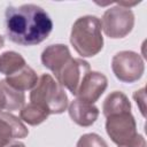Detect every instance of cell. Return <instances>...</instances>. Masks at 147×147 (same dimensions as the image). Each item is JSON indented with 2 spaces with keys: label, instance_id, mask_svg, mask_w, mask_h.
Here are the masks:
<instances>
[{
  "label": "cell",
  "instance_id": "7a4b0ae2",
  "mask_svg": "<svg viewBox=\"0 0 147 147\" xmlns=\"http://www.w3.org/2000/svg\"><path fill=\"white\" fill-rule=\"evenodd\" d=\"M70 42L83 57L99 54L103 47L101 22L96 16L85 15L76 20L70 33Z\"/></svg>",
  "mask_w": 147,
  "mask_h": 147
},
{
  "label": "cell",
  "instance_id": "277c9868",
  "mask_svg": "<svg viewBox=\"0 0 147 147\" xmlns=\"http://www.w3.org/2000/svg\"><path fill=\"white\" fill-rule=\"evenodd\" d=\"M101 28L107 37L119 39L126 37L134 26V14L130 7L117 6L108 8L102 16Z\"/></svg>",
  "mask_w": 147,
  "mask_h": 147
},
{
  "label": "cell",
  "instance_id": "d6986e66",
  "mask_svg": "<svg viewBox=\"0 0 147 147\" xmlns=\"http://www.w3.org/2000/svg\"><path fill=\"white\" fill-rule=\"evenodd\" d=\"M133 99L136 100L137 105H138L139 108H140V111H141L142 116L145 117V116H146V114H145V100H146L145 87H142V88L139 90V91H136L134 94H133Z\"/></svg>",
  "mask_w": 147,
  "mask_h": 147
},
{
  "label": "cell",
  "instance_id": "8992f818",
  "mask_svg": "<svg viewBox=\"0 0 147 147\" xmlns=\"http://www.w3.org/2000/svg\"><path fill=\"white\" fill-rule=\"evenodd\" d=\"M106 118V132L117 146L127 142L138 133L137 123L131 111L111 115Z\"/></svg>",
  "mask_w": 147,
  "mask_h": 147
},
{
  "label": "cell",
  "instance_id": "ffe728a7",
  "mask_svg": "<svg viewBox=\"0 0 147 147\" xmlns=\"http://www.w3.org/2000/svg\"><path fill=\"white\" fill-rule=\"evenodd\" d=\"M3 147H25V145L23 144V142H21V141H18V140H11L10 142H8L6 146H3Z\"/></svg>",
  "mask_w": 147,
  "mask_h": 147
},
{
  "label": "cell",
  "instance_id": "52a82bcc",
  "mask_svg": "<svg viewBox=\"0 0 147 147\" xmlns=\"http://www.w3.org/2000/svg\"><path fill=\"white\" fill-rule=\"evenodd\" d=\"M90 71L91 68L87 61L83 59L71 57L55 74V78L62 87H65L71 92L72 95H76L82 80Z\"/></svg>",
  "mask_w": 147,
  "mask_h": 147
},
{
  "label": "cell",
  "instance_id": "5bb4252c",
  "mask_svg": "<svg viewBox=\"0 0 147 147\" xmlns=\"http://www.w3.org/2000/svg\"><path fill=\"white\" fill-rule=\"evenodd\" d=\"M49 115L51 114L48 113L46 108H44L42 106L38 103H33V102H30L23 106L20 110V118L22 119V122L29 125H32V126L41 124L42 122L47 119Z\"/></svg>",
  "mask_w": 147,
  "mask_h": 147
},
{
  "label": "cell",
  "instance_id": "6da1fadb",
  "mask_svg": "<svg viewBox=\"0 0 147 147\" xmlns=\"http://www.w3.org/2000/svg\"><path fill=\"white\" fill-rule=\"evenodd\" d=\"M6 33L10 41L22 46L42 42L53 30L49 15L33 3L9 6L5 13Z\"/></svg>",
  "mask_w": 147,
  "mask_h": 147
},
{
  "label": "cell",
  "instance_id": "3957f363",
  "mask_svg": "<svg viewBox=\"0 0 147 147\" xmlns=\"http://www.w3.org/2000/svg\"><path fill=\"white\" fill-rule=\"evenodd\" d=\"M30 102L46 108L49 114H62L68 108V95L64 88L49 74H42L31 90Z\"/></svg>",
  "mask_w": 147,
  "mask_h": 147
},
{
  "label": "cell",
  "instance_id": "7402d4cb",
  "mask_svg": "<svg viewBox=\"0 0 147 147\" xmlns=\"http://www.w3.org/2000/svg\"><path fill=\"white\" fill-rule=\"evenodd\" d=\"M101 147H108V145H106V146H101Z\"/></svg>",
  "mask_w": 147,
  "mask_h": 147
},
{
  "label": "cell",
  "instance_id": "4fadbf2b",
  "mask_svg": "<svg viewBox=\"0 0 147 147\" xmlns=\"http://www.w3.org/2000/svg\"><path fill=\"white\" fill-rule=\"evenodd\" d=\"M131 111V102L129 98L119 91H114L105 99L102 105V113L105 117Z\"/></svg>",
  "mask_w": 147,
  "mask_h": 147
},
{
  "label": "cell",
  "instance_id": "ac0fdd59",
  "mask_svg": "<svg viewBox=\"0 0 147 147\" xmlns=\"http://www.w3.org/2000/svg\"><path fill=\"white\" fill-rule=\"evenodd\" d=\"M146 140L141 134H136L132 139H130L127 142L119 145L118 147H146Z\"/></svg>",
  "mask_w": 147,
  "mask_h": 147
},
{
  "label": "cell",
  "instance_id": "9a60e30c",
  "mask_svg": "<svg viewBox=\"0 0 147 147\" xmlns=\"http://www.w3.org/2000/svg\"><path fill=\"white\" fill-rule=\"evenodd\" d=\"M25 64L26 62L24 57L14 51H7L0 54V74L2 75L10 76L22 69Z\"/></svg>",
  "mask_w": 147,
  "mask_h": 147
},
{
  "label": "cell",
  "instance_id": "9c48e42d",
  "mask_svg": "<svg viewBox=\"0 0 147 147\" xmlns=\"http://www.w3.org/2000/svg\"><path fill=\"white\" fill-rule=\"evenodd\" d=\"M68 113L70 118L79 126L87 127L94 124V122L99 117V109L93 103H88L82 101L79 99H75L68 107Z\"/></svg>",
  "mask_w": 147,
  "mask_h": 147
},
{
  "label": "cell",
  "instance_id": "7c38bea8",
  "mask_svg": "<svg viewBox=\"0 0 147 147\" xmlns=\"http://www.w3.org/2000/svg\"><path fill=\"white\" fill-rule=\"evenodd\" d=\"M5 80L7 82L8 85L14 87L15 90L24 92L28 90H32L36 86V84L38 82V76L31 67L25 64L17 72H15L10 76H7Z\"/></svg>",
  "mask_w": 147,
  "mask_h": 147
},
{
  "label": "cell",
  "instance_id": "2e32d148",
  "mask_svg": "<svg viewBox=\"0 0 147 147\" xmlns=\"http://www.w3.org/2000/svg\"><path fill=\"white\" fill-rule=\"evenodd\" d=\"M0 116L6 119L8 122V124L10 125L13 132H14V139H23L29 134V130L28 127L24 125V123L22 122L21 118L16 117L15 115L10 114V113H0Z\"/></svg>",
  "mask_w": 147,
  "mask_h": 147
},
{
  "label": "cell",
  "instance_id": "5b68a950",
  "mask_svg": "<svg viewBox=\"0 0 147 147\" xmlns=\"http://www.w3.org/2000/svg\"><path fill=\"white\" fill-rule=\"evenodd\" d=\"M111 69L118 80L123 83H134L142 77L145 62L140 54L132 51H122L114 55Z\"/></svg>",
  "mask_w": 147,
  "mask_h": 147
},
{
  "label": "cell",
  "instance_id": "30bf717a",
  "mask_svg": "<svg viewBox=\"0 0 147 147\" xmlns=\"http://www.w3.org/2000/svg\"><path fill=\"white\" fill-rule=\"evenodd\" d=\"M71 59L70 51L67 45L54 44L47 46L41 53V63L54 75Z\"/></svg>",
  "mask_w": 147,
  "mask_h": 147
},
{
  "label": "cell",
  "instance_id": "ba28073f",
  "mask_svg": "<svg viewBox=\"0 0 147 147\" xmlns=\"http://www.w3.org/2000/svg\"><path fill=\"white\" fill-rule=\"evenodd\" d=\"M107 86L108 79L103 74L99 71H90L82 80L76 93V99L94 105V102H96L103 94Z\"/></svg>",
  "mask_w": 147,
  "mask_h": 147
},
{
  "label": "cell",
  "instance_id": "e0dca14e",
  "mask_svg": "<svg viewBox=\"0 0 147 147\" xmlns=\"http://www.w3.org/2000/svg\"><path fill=\"white\" fill-rule=\"evenodd\" d=\"M11 140H14V132L8 122L0 116V147L6 146Z\"/></svg>",
  "mask_w": 147,
  "mask_h": 147
},
{
  "label": "cell",
  "instance_id": "8fae6325",
  "mask_svg": "<svg viewBox=\"0 0 147 147\" xmlns=\"http://www.w3.org/2000/svg\"><path fill=\"white\" fill-rule=\"evenodd\" d=\"M24 102V92L15 90L8 85L5 79L0 80V113H2V110H21Z\"/></svg>",
  "mask_w": 147,
  "mask_h": 147
},
{
  "label": "cell",
  "instance_id": "44dd1931",
  "mask_svg": "<svg viewBox=\"0 0 147 147\" xmlns=\"http://www.w3.org/2000/svg\"><path fill=\"white\" fill-rule=\"evenodd\" d=\"M3 45H5V39H3V37L0 34V49L3 47Z\"/></svg>",
  "mask_w": 147,
  "mask_h": 147
}]
</instances>
